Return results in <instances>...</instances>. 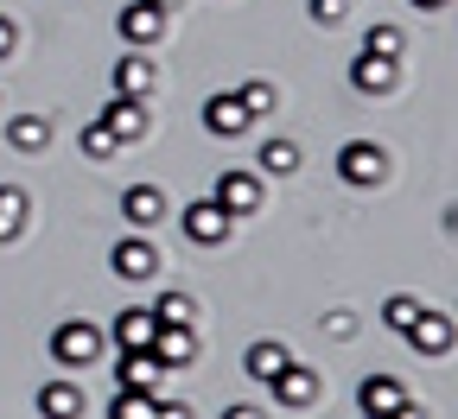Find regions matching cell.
<instances>
[{
	"label": "cell",
	"instance_id": "obj_1",
	"mask_svg": "<svg viewBox=\"0 0 458 419\" xmlns=\"http://www.w3.org/2000/svg\"><path fill=\"white\" fill-rule=\"evenodd\" d=\"M179 222H185V235H191L198 248H223V242H229V229H236V216H229L216 197L185 204V210H179Z\"/></svg>",
	"mask_w": 458,
	"mask_h": 419
},
{
	"label": "cell",
	"instance_id": "obj_2",
	"mask_svg": "<svg viewBox=\"0 0 458 419\" xmlns=\"http://www.w3.org/2000/svg\"><path fill=\"white\" fill-rule=\"evenodd\" d=\"M51 356H57L64 369H83V363H96V356H102V331L83 324V318H64V324L51 331Z\"/></svg>",
	"mask_w": 458,
	"mask_h": 419
},
{
	"label": "cell",
	"instance_id": "obj_3",
	"mask_svg": "<svg viewBox=\"0 0 458 419\" xmlns=\"http://www.w3.org/2000/svg\"><path fill=\"white\" fill-rule=\"evenodd\" d=\"M382 172H388V153L376 140H351L337 153V178H344V185H382Z\"/></svg>",
	"mask_w": 458,
	"mask_h": 419
},
{
	"label": "cell",
	"instance_id": "obj_4",
	"mask_svg": "<svg viewBox=\"0 0 458 419\" xmlns=\"http://www.w3.org/2000/svg\"><path fill=\"white\" fill-rule=\"evenodd\" d=\"M267 388H274V400H280V406H312V400L325 394V381H318V369H300V363H293V356H286V363L274 369V381H267Z\"/></svg>",
	"mask_w": 458,
	"mask_h": 419
},
{
	"label": "cell",
	"instance_id": "obj_5",
	"mask_svg": "<svg viewBox=\"0 0 458 419\" xmlns=\"http://www.w3.org/2000/svg\"><path fill=\"white\" fill-rule=\"evenodd\" d=\"M357 406H363L369 419H408V413H414L408 394H401V381H388V375H369V381L357 388Z\"/></svg>",
	"mask_w": 458,
	"mask_h": 419
},
{
	"label": "cell",
	"instance_id": "obj_6",
	"mask_svg": "<svg viewBox=\"0 0 458 419\" xmlns=\"http://www.w3.org/2000/svg\"><path fill=\"white\" fill-rule=\"evenodd\" d=\"M102 128L122 140V147H128V140H140V134H147V96H108Z\"/></svg>",
	"mask_w": 458,
	"mask_h": 419
},
{
	"label": "cell",
	"instance_id": "obj_7",
	"mask_svg": "<svg viewBox=\"0 0 458 419\" xmlns=\"http://www.w3.org/2000/svg\"><path fill=\"white\" fill-rule=\"evenodd\" d=\"M210 197H216L229 216H255V210H261V178H255V172H223Z\"/></svg>",
	"mask_w": 458,
	"mask_h": 419
},
{
	"label": "cell",
	"instance_id": "obj_8",
	"mask_svg": "<svg viewBox=\"0 0 458 419\" xmlns=\"http://www.w3.org/2000/svg\"><path fill=\"white\" fill-rule=\"evenodd\" d=\"M114 26H122V38L128 45H153V38H165V26H172V13H159V7H147V0H128L122 13H114Z\"/></svg>",
	"mask_w": 458,
	"mask_h": 419
},
{
	"label": "cell",
	"instance_id": "obj_9",
	"mask_svg": "<svg viewBox=\"0 0 458 419\" xmlns=\"http://www.w3.org/2000/svg\"><path fill=\"white\" fill-rule=\"evenodd\" d=\"M401 337H408L420 356H445V349H452V318H445V312H414V324L401 331Z\"/></svg>",
	"mask_w": 458,
	"mask_h": 419
},
{
	"label": "cell",
	"instance_id": "obj_10",
	"mask_svg": "<svg viewBox=\"0 0 458 419\" xmlns=\"http://www.w3.org/2000/svg\"><path fill=\"white\" fill-rule=\"evenodd\" d=\"M122 216H128V229L165 222V191H159V185H128V191H122Z\"/></svg>",
	"mask_w": 458,
	"mask_h": 419
},
{
	"label": "cell",
	"instance_id": "obj_11",
	"mask_svg": "<svg viewBox=\"0 0 458 419\" xmlns=\"http://www.w3.org/2000/svg\"><path fill=\"white\" fill-rule=\"evenodd\" d=\"M394 57H376V51H357V64H351V89H363V96H388L394 89Z\"/></svg>",
	"mask_w": 458,
	"mask_h": 419
},
{
	"label": "cell",
	"instance_id": "obj_12",
	"mask_svg": "<svg viewBox=\"0 0 458 419\" xmlns=\"http://www.w3.org/2000/svg\"><path fill=\"white\" fill-rule=\"evenodd\" d=\"M153 356H159L165 369H185L191 356H198V331L191 324H159L153 331Z\"/></svg>",
	"mask_w": 458,
	"mask_h": 419
},
{
	"label": "cell",
	"instance_id": "obj_13",
	"mask_svg": "<svg viewBox=\"0 0 458 419\" xmlns=\"http://www.w3.org/2000/svg\"><path fill=\"white\" fill-rule=\"evenodd\" d=\"M153 331H159V318L147 306L114 312V349H153Z\"/></svg>",
	"mask_w": 458,
	"mask_h": 419
},
{
	"label": "cell",
	"instance_id": "obj_14",
	"mask_svg": "<svg viewBox=\"0 0 458 419\" xmlns=\"http://www.w3.org/2000/svg\"><path fill=\"white\" fill-rule=\"evenodd\" d=\"M153 83H159V71L147 64V57H140V45H134V51L122 57V64H114V96H147Z\"/></svg>",
	"mask_w": 458,
	"mask_h": 419
},
{
	"label": "cell",
	"instance_id": "obj_15",
	"mask_svg": "<svg viewBox=\"0 0 458 419\" xmlns=\"http://www.w3.org/2000/svg\"><path fill=\"white\" fill-rule=\"evenodd\" d=\"M204 128L229 140V134H242V128H249V108H242L236 96H210V102H204Z\"/></svg>",
	"mask_w": 458,
	"mask_h": 419
},
{
	"label": "cell",
	"instance_id": "obj_16",
	"mask_svg": "<svg viewBox=\"0 0 458 419\" xmlns=\"http://www.w3.org/2000/svg\"><path fill=\"white\" fill-rule=\"evenodd\" d=\"M114 273H122V280H153L159 273V255L140 242V235H134V242H114Z\"/></svg>",
	"mask_w": 458,
	"mask_h": 419
},
{
	"label": "cell",
	"instance_id": "obj_17",
	"mask_svg": "<svg viewBox=\"0 0 458 419\" xmlns=\"http://www.w3.org/2000/svg\"><path fill=\"white\" fill-rule=\"evenodd\" d=\"M38 413L45 419H77L83 413V388L77 381H45L38 388Z\"/></svg>",
	"mask_w": 458,
	"mask_h": 419
},
{
	"label": "cell",
	"instance_id": "obj_18",
	"mask_svg": "<svg viewBox=\"0 0 458 419\" xmlns=\"http://www.w3.org/2000/svg\"><path fill=\"white\" fill-rule=\"evenodd\" d=\"M165 375V363L153 349H122V388H153Z\"/></svg>",
	"mask_w": 458,
	"mask_h": 419
},
{
	"label": "cell",
	"instance_id": "obj_19",
	"mask_svg": "<svg viewBox=\"0 0 458 419\" xmlns=\"http://www.w3.org/2000/svg\"><path fill=\"white\" fill-rule=\"evenodd\" d=\"M26 210H32V197H26L20 185H0V248L26 229Z\"/></svg>",
	"mask_w": 458,
	"mask_h": 419
},
{
	"label": "cell",
	"instance_id": "obj_20",
	"mask_svg": "<svg viewBox=\"0 0 458 419\" xmlns=\"http://www.w3.org/2000/svg\"><path fill=\"white\" fill-rule=\"evenodd\" d=\"M280 363H286V343H274V337H267V343H249L242 375H249V381H274V369H280Z\"/></svg>",
	"mask_w": 458,
	"mask_h": 419
},
{
	"label": "cell",
	"instance_id": "obj_21",
	"mask_svg": "<svg viewBox=\"0 0 458 419\" xmlns=\"http://www.w3.org/2000/svg\"><path fill=\"white\" fill-rule=\"evenodd\" d=\"M7 140H13L20 153H38V147H51V122H45V114H13V122H7Z\"/></svg>",
	"mask_w": 458,
	"mask_h": 419
},
{
	"label": "cell",
	"instance_id": "obj_22",
	"mask_svg": "<svg viewBox=\"0 0 458 419\" xmlns=\"http://www.w3.org/2000/svg\"><path fill=\"white\" fill-rule=\"evenodd\" d=\"M147 312H153L159 324H191V318H198V306H191V292H159V298H153Z\"/></svg>",
	"mask_w": 458,
	"mask_h": 419
},
{
	"label": "cell",
	"instance_id": "obj_23",
	"mask_svg": "<svg viewBox=\"0 0 458 419\" xmlns=\"http://www.w3.org/2000/svg\"><path fill=\"white\" fill-rule=\"evenodd\" d=\"M108 413H122V419H140V413H159V394L153 388H114Z\"/></svg>",
	"mask_w": 458,
	"mask_h": 419
},
{
	"label": "cell",
	"instance_id": "obj_24",
	"mask_svg": "<svg viewBox=\"0 0 458 419\" xmlns=\"http://www.w3.org/2000/svg\"><path fill=\"white\" fill-rule=\"evenodd\" d=\"M236 102L249 108V122H255V114H274V102H280V89L255 77V83H242V89H236Z\"/></svg>",
	"mask_w": 458,
	"mask_h": 419
},
{
	"label": "cell",
	"instance_id": "obj_25",
	"mask_svg": "<svg viewBox=\"0 0 458 419\" xmlns=\"http://www.w3.org/2000/svg\"><path fill=\"white\" fill-rule=\"evenodd\" d=\"M261 165H267L274 178H286V172H300V147H293V140H267V147H261Z\"/></svg>",
	"mask_w": 458,
	"mask_h": 419
},
{
	"label": "cell",
	"instance_id": "obj_26",
	"mask_svg": "<svg viewBox=\"0 0 458 419\" xmlns=\"http://www.w3.org/2000/svg\"><path fill=\"white\" fill-rule=\"evenodd\" d=\"M414 312H420V298H408V292H394L388 306H382V324H388V331H408V324H414Z\"/></svg>",
	"mask_w": 458,
	"mask_h": 419
},
{
	"label": "cell",
	"instance_id": "obj_27",
	"mask_svg": "<svg viewBox=\"0 0 458 419\" xmlns=\"http://www.w3.org/2000/svg\"><path fill=\"white\" fill-rule=\"evenodd\" d=\"M114 147H122V140H114V134L102 128V114H96V122L83 128V153H89V159H114Z\"/></svg>",
	"mask_w": 458,
	"mask_h": 419
},
{
	"label": "cell",
	"instance_id": "obj_28",
	"mask_svg": "<svg viewBox=\"0 0 458 419\" xmlns=\"http://www.w3.org/2000/svg\"><path fill=\"white\" fill-rule=\"evenodd\" d=\"M363 51H376V57H401V32H394V26H369V32H363Z\"/></svg>",
	"mask_w": 458,
	"mask_h": 419
},
{
	"label": "cell",
	"instance_id": "obj_29",
	"mask_svg": "<svg viewBox=\"0 0 458 419\" xmlns=\"http://www.w3.org/2000/svg\"><path fill=\"white\" fill-rule=\"evenodd\" d=\"M312 20H318V26H337V20H344V0H312Z\"/></svg>",
	"mask_w": 458,
	"mask_h": 419
},
{
	"label": "cell",
	"instance_id": "obj_30",
	"mask_svg": "<svg viewBox=\"0 0 458 419\" xmlns=\"http://www.w3.org/2000/svg\"><path fill=\"white\" fill-rule=\"evenodd\" d=\"M13 45H20V32H13V20L0 13V57H13Z\"/></svg>",
	"mask_w": 458,
	"mask_h": 419
},
{
	"label": "cell",
	"instance_id": "obj_31",
	"mask_svg": "<svg viewBox=\"0 0 458 419\" xmlns=\"http://www.w3.org/2000/svg\"><path fill=\"white\" fill-rule=\"evenodd\" d=\"M147 7H159V13H172V7H179V0H147Z\"/></svg>",
	"mask_w": 458,
	"mask_h": 419
},
{
	"label": "cell",
	"instance_id": "obj_32",
	"mask_svg": "<svg viewBox=\"0 0 458 419\" xmlns=\"http://www.w3.org/2000/svg\"><path fill=\"white\" fill-rule=\"evenodd\" d=\"M408 7H427V13H433V7H445V0H408Z\"/></svg>",
	"mask_w": 458,
	"mask_h": 419
}]
</instances>
